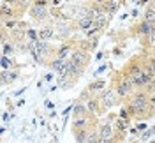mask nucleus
Here are the masks:
<instances>
[{"instance_id": "f257e3e1", "label": "nucleus", "mask_w": 155, "mask_h": 143, "mask_svg": "<svg viewBox=\"0 0 155 143\" xmlns=\"http://www.w3.org/2000/svg\"><path fill=\"white\" fill-rule=\"evenodd\" d=\"M150 104H152V99H148V95L145 92H137L130 97L129 104H127V110L129 113L132 115H143V117H148V111H150Z\"/></svg>"}, {"instance_id": "f03ea898", "label": "nucleus", "mask_w": 155, "mask_h": 143, "mask_svg": "<svg viewBox=\"0 0 155 143\" xmlns=\"http://www.w3.org/2000/svg\"><path fill=\"white\" fill-rule=\"evenodd\" d=\"M71 60H72L76 66H79L81 69H85V67L88 66V62H90V55H88V51H83V49L79 48V49H74V51H72Z\"/></svg>"}, {"instance_id": "7ed1b4c3", "label": "nucleus", "mask_w": 155, "mask_h": 143, "mask_svg": "<svg viewBox=\"0 0 155 143\" xmlns=\"http://www.w3.org/2000/svg\"><path fill=\"white\" fill-rule=\"evenodd\" d=\"M116 95H118L116 90H106V92L102 94V97H101V104H102L104 110H109V108H113V106L118 103Z\"/></svg>"}, {"instance_id": "20e7f679", "label": "nucleus", "mask_w": 155, "mask_h": 143, "mask_svg": "<svg viewBox=\"0 0 155 143\" xmlns=\"http://www.w3.org/2000/svg\"><path fill=\"white\" fill-rule=\"evenodd\" d=\"M71 32H72V29H71V23H67V21H62V23H58L57 25V30H55V36L60 39H65L71 36Z\"/></svg>"}, {"instance_id": "39448f33", "label": "nucleus", "mask_w": 155, "mask_h": 143, "mask_svg": "<svg viewBox=\"0 0 155 143\" xmlns=\"http://www.w3.org/2000/svg\"><path fill=\"white\" fill-rule=\"evenodd\" d=\"M30 14L34 16V19H37V21H44V19H48V9L46 7H41V5H32V9H30Z\"/></svg>"}, {"instance_id": "423d86ee", "label": "nucleus", "mask_w": 155, "mask_h": 143, "mask_svg": "<svg viewBox=\"0 0 155 143\" xmlns=\"http://www.w3.org/2000/svg\"><path fill=\"white\" fill-rule=\"evenodd\" d=\"M132 81L130 80H124L120 85L116 87V94L120 95V97H125V95H129L130 92H132Z\"/></svg>"}, {"instance_id": "0eeeda50", "label": "nucleus", "mask_w": 155, "mask_h": 143, "mask_svg": "<svg viewBox=\"0 0 155 143\" xmlns=\"http://www.w3.org/2000/svg\"><path fill=\"white\" fill-rule=\"evenodd\" d=\"M99 136L101 138H106V140H113L115 138V127L111 124H104L99 129Z\"/></svg>"}, {"instance_id": "6e6552de", "label": "nucleus", "mask_w": 155, "mask_h": 143, "mask_svg": "<svg viewBox=\"0 0 155 143\" xmlns=\"http://www.w3.org/2000/svg\"><path fill=\"white\" fill-rule=\"evenodd\" d=\"M87 108H88V113L90 115H97L99 110H101V99L97 97H90L87 101Z\"/></svg>"}, {"instance_id": "1a4fd4ad", "label": "nucleus", "mask_w": 155, "mask_h": 143, "mask_svg": "<svg viewBox=\"0 0 155 143\" xmlns=\"http://www.w3.org/2000/svg\"><path fill=\"white\" fill-rule=\"evenodd\" d=\"M90 120H88V115L87 117H79V118H74L72 120V129L74 131H81V129H87Z\"/></svg>"}, {"instance_id": "9d476101", "label": "nucleus", "mask_w": 155, "mask_h": 143, "mask_svg": "<svg viewBox=\"0 0 155 143\" xmlns=\"http://www.w3.org/2000/svg\"><path fill=\"white\" fill-rule=\"evenodd\" d=\"M72 115H74V118H79V117H87V115H88L87 104H83V103H74V110H72Z\"/></svg>"}, {"instance_id": "9b49d317", "label": "nucleus", "mask_w": 155, "mask_h": 143, "mask_svg": "<svg viewBox=\"0 0 155 143\" xmlns=\"http://www.w3.org/2000/svg\"><path fill=\"white\" fill-rule=\"evenodd\" d=\"M16 78H18V73H12V71H2V73H0L2 85H9V83H12Z\"/></svg>"}, {"instance_id": "f8f14e48", "label": "nucleus", "mask_w": 155, "mask_h": 143, "mask_svg": "<svg viewBox=\"0 0 155 143\" xmlns=\"http://www.w3.org/2000/svg\"><path fill=\"white\" fill-rule=\"evenodd\" d=\"M67 66V60H64V58H55V60H51V62H49V67H51V69H53V71H55V73H62V71H64V67Z\"/></svg>"}, {"instance_id": "ddd939ff", "label": "nucleus", "mask_w": 155, "mask_h": 143, "mask_svg": "<svg viewBox=\"0 0 155 143\" xmlns=\"http://www.w3.org/2000/svg\"><path fill=\"white\" fill-rule=\"evenodd\" d=\"M137 30H139V36H153V25H150V23H146V21H141L139 23V27H137Z\"/></svg>"}, {"instance_id": "4468645a", "label": "nucleus", "mask_w": 155, "mask_h": 143, "mask_svg": "<svg viewBox=\"0 0 155 143\" xmlns=\"http://www.w3.org/2000/svg\"><path fill=\"white\" fill-rule=\"evenodd\" d=\"M118 5H120V2H116V0H106L104 2V11L111 16V14H115L118 11Z\"/></svg>"}, {"instance_id": "2eb2a0df", "label": "nucleus", "mask_w": 155, "mask_h": 143, "mask_svg": "<svg viewBox=\"0 0 155 143\" xmlns=\"http://www.w3.org/2000/svg\"><path fill=\"white\" fill-rule=\"evenodd\" d=\"M53 36H55V29H51V27H44V29L39 30V39L41 41H49Z\"/></svg>"}, {"instance_id": "dca6fc26", "label": "nucleus", "mask_w": 155, "mask_h": 143, "mask_svg": "<svg viewBox=\"0 0 155 143\" xmlns=\"http://www.w3.org/2000/svg\"><path fill=\"white\" fill-rule=\"evenodd\" d=\"M94 25H95V21H94L92 18H81V19H78V29H79V30H90Z\"/></svg>"}, {"instance_id": "f3484780", "label": "nucleus", "mask_w": 155, "mask_h": 143, "mask_svg": "<svg viewBox=\"0 0 155 143\" xmlns=\"http://www.w3.org/2000/svg\"><path fill=\"white\" fill-rule=\"evenodd\" d=\"M16 51V44L12 43V41H7V43H2V53L5 55V57H9L11 53H14Z\"/></svg>"}, {"instance_id": "a211bd4d", "label": "nucleus", "mask_w": 155, "mask_h": 143, "mask_svg": "<svg viewBox=\"0 0 155 143\" xmlns=\"http://www.w3.org/2000/svg\"><path fill=\"white\" fill-rule=\"evenodd\" d=\"M2 16H4V19L5 18H12L14 19L16 12H14V9H12V5H9V4H2Z\"/></svg>"}, {"instance_id": "6ab92c4d", "label": "nucleus", "mask_w": 155, "mask_h": 143, "mask_svg": "<svg viewBox=\"0 0 155 143\" xmlns=\"http://www.w3.org/2000/svg\"><path fill=\"white\" fill-rule=\"evenodd\" d=\"M104 85H106V81H104V80L94 81V83H90V85H88V92H90V94H94V92H99V90H102V88H104Z\"/></svg>"}, {"instance_id": "aec40b11", "label": "nucleus", "mask_w": 155, "mask_h": 143, "mask_svg": "<svg viewBox=\"0 0 155 143\" xmlns=\"http://www.w3.org/2000/svg\"><path fill=\"white\" fill-rule=\"evenodd\" d=\"M87 131L88 129H81V131H74V138H76V141L78 143H85L88 140V136H87Z\"/></svg>"}, {"instance_id": "412c9836", "label": "nucleus", "mask_w": 155, "mask_h": 143, "mask_svg": "<svg viewBox=\"0 0 155 143\" xmlns=\"http://www.w3.org/2000/svg\"><path fill=\"white\" fill-rule=\"evenodd\" d=\"M69 51H71V44H65V46H62L60 49H58V53H57V57L58 58H67V55H69Z\"/></svg>"}, {"instance_id": "4be33fe9", "label": "nucleus", "mask_w": 155, "mask_h": 143, "mask_svg": "<svg viewBox=\"0 0 155 143\" xmlns=\"http://www.w3.org/2000/svg\"><path fill=\"white\" fill-rule=\"evenodd\" d=\"M145 21L150 25H155V9H148L145 14Z\"/></svg>"}, {"instance_id": "5701e85b", "label": "nucleus", "mask_w": 155, "mask_h": 143, "mask_svg": "<svg viewBox=\"0 0 155 143\" xmlns=\"http://www.w3.org/2000/svg\"><path fill=\"white\" fill-rule=\"evenodd\" d=\"M12 64H14V60H11L9 57L2 55V71H7L9 67H12Z\"/></svg>"}, {"instance_id": "b1692460", "label": "nucleus", "mask_w": 155, "mask_h": 143, "mask_svg": "<svg viewBox=\"0 0 155 143\" xmlns=\"http://www.w3.org/2000/svg\"><path fill=\"white\" fill-rule=\"evenodd\" d=\"M127 120H122V118H118L116 120V124H115V127L118 129V131H122V133H127Z\"/></svg>"}, {"instance_id": "393cba45", "label": "nucleus", "mask_w": 155, "mask_h": 143, "mask_svg": "<svg viewBox=\"0 0 155 143\" xmlns=\"http://www.w3.org/2000/svg\"><path fill=\"white\" fill-rule=\"evenodd\" d=\"M27 36L30 37V41H37L39 39V30H27Z\"/></svg>"}, {"instance_id": "a878e982", "label": "nucleus", "mask_w": 155, "mask_h": 143, "mask_svg": "<svg viewBox=\"0 0 155 143\" xmlns=\"http://www.w3.org/2000/svg\"><path fill=\"white\" fill-rule=\"evenodd\" d=\"M120 118H122V120H127V122H129V118H130V113H129V110H127V108H124V110L120 111Z\"/></svg>"}, {"instance_id": "bb28decb", "label": "nucleus", "mask_w": 155, "mask_h": 143, "mask_svg": "<svg viewBox=\"0 0 155 143\" xmlns=\"http://www.w3.org/2000/svg\"><path fill=\"white\" fill-rule=\"evenodd\" d=\"M97 32H99V29H97L95 25H94V27H92L90 30H87V37H92V36H95Z\"/></svg>"}, {"instance_id": "cd10ccee", "label": "nucleus", "mask_w": 155, "mask_h": 143, "mask_svg": "<svg viewBox=\"0 0 155 143\" xmlns=\"http://www.w3.org/2000/svg\"><path fill=\"white\" fill-rule=\"evenodd\" d=\"M34 5H41V7H46L48 5V0H35Z\"/></svg>"}, {"instance_id": "c85d7f7f", "label": "nucleus", "mask_w": 155, "mask_h": 143, "mask_svg": "<svg viewBox=\"0 0 155 143\" xmlns=\"http://www.w3.org/2000/svg\"><path fill=\"white\" fill-rule=\"evenodd\" d=\"M19 0H4V4H9V5H16Z\"/></svg>"}, {"instance_id": "c756f323", "label": "nucleus", "mask_w": 155, "mask_h": 143, "mask_svg": "<svg viewBox=\"0 0 155 143\" xmlns=\"http://www.w3.org/2000/svg\"><path fill=\"white\" fill-rule=\"evenodd\" d=\"M44 80H46V81H51V80H53V73H48V74L44 76Z\"/></svg>"}, {"instance_id": "7c9ffc66", "label": "nucleus", "mask_w": 155, "mask_h": 143, "mask_svg": "<svg viewBox=\"0 0 155 143\" xmlns=\"http://www.w3.org/2000/svg\"><path fill=\"white\" fill-rule=\"evenodd\" d=\"M104 69H106V66H101V67H99V71H95V74H101V73H104Z\"/></svg>"}, {"instance_id": "2f4dec72", "label": "nucleus", "mask_w": 155, "mask_h": 143, "mask_svg": "<svg viewBox=\"0 0 155 143\" xmlns=\"http://www.w3.org/2000/svg\"><path fill=\"white\" fill-rule=\"evenodd\" d=\"M137 129H139V133H141V131H145V129H146V124H139V125H137Z\"/></svg>"}, {"instance_id": "473e14b6", "label": "nucleus", "mask_w": 155, "mask_h": 143, "mask_svg": "<svg viewBox=\"0 0 155 143\" xmlns=\"http://www.w3.org/2000/svg\"><path fill=\"white\" fill-rule=\"evenodd\" d=\"M102 57H104V53H102V51H99V53H97V60H102Z\"/></svg>"}, {"instance_id": "72a5a7b5", "label": "nucleus", "mask_w": 155, "mask_h": 143, "mask_svg": "<svg viewBox=\"0 0 155 143\" xmlns=\"http://www.w3.org/2000/svg\"><path fill=\"white\" fill-rule=\"evenodd\" d=\"M9 118H11V115H9V113H4V122H7Z\"/></svg>"}, {"instance_id": "f704fd0d", "label": "nucleus", "mask_w": 155, "mask_h": 143, "mask_svg": "<svg viewBox=\"0 0 155 143\" xmlns=\"http://www.w3.org/2000/svg\"><path fill=\"white\" fill-rule=\"evenodd\" d=\"M150 9H155V0H153V4H152V7H150Z\"/></svg>"}, {"instance_id": "c9c22d12", "label": "nucleus", "mask_w": 155, "mask_h": 143, "mask_svg": "<svg viewBox=\"0 0 155 143\" xmlns=\"http://www.w3.org/2000/svg\"><path fill=\"white\" fill-rule=\"evenodd\" d=\"M150 143H155V140H152V141H150Z\"/></svg>"}]
</instances>
